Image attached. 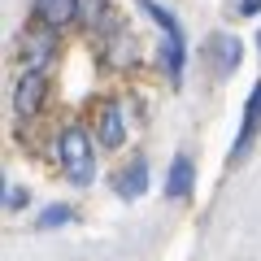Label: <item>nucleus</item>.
Returning <instances> with one entry per match:
<instances>
[{"mask_svg": "<svg viewBox=\"0 0 261 261\" xmlns=\"http://www.w3.org/2000/svg\"><path fill=\"white\" fill-rule=\"evenodd\" d=\"M257 9H261V0H240V13H244V18H257Z\"/></svg>", "mask_w": 261, "mask_h": 261, "instance_id": "obj_12", "label": "nucleus"}, {"mask_svg": "<svg viewBox=\"0 0 261 261\" xmlns=\"http://www.w3.org/2000/svg\"><path fill=\"white\" fill-rule=\"evenodd\" d=\"M27 205V192H22V187H9V209H22Z\"/></svg>", "mask_w": 261, "mask_h": 261, "instance_id": "obj_11", "label": "nucleus"}, {"mask_svg": "<svg viewBox=\"0 0 261 261\" xmlns=\"http://www.w3.org/2000/svg\"><path fill=\"white\" fill-rule=\"evenodd\" d=\"M209 57H218V74H231L244 57V44L226 31H218V35H209Z\"/></svg>", "mask_w": 261, "mask_h": 261, "instance_id": "obj_8", "label": "nucleus"}, {"mask_svg": "<svg viewBox=\"0 0 261 261\" xmlns=\"http://www.w3.org/2000/svg\"><path fill=\"white\" fill-rule=\"evenodd\" d=\"M144 13H148L152 22H157L161 31V57H166V74L174 79V83H183V65H187V39H183V27H178V18L170 9H161L157 0H135Z\"/></svg>", "mask_w": 261, "mask_h": 261, "instance_id": "obj_2", "label": "nucleus"}, {"mask_svg": "<svg viewBox=\"0 0 261 261\" xmlns=\"http://www.w3.org/2000/svg\"><path fill=\"white\" fill-rule=\"evenodd\" d=\"M257 130H261V79L252 83V92H248V105H244V126H240V135H235V144H231V157H240V152L257 140Z\"/></svg>", "mask_w": 261, "mask_h": 261, "instance_id": "obj_5", "label": "nucleus"}, {"mask_svg": "<svg viewBox=\"0 0 261 261\" xmlns=\"http://www.w3.org/2000/svg\"><path fill=\"white\" fill-rule=\"evenodd\" d=\"M39 105H44V74L39 70H27L18 79V87H13V113L18 118H35Z\"/></svg>", "mask_w": 261, "mask_h": 261, "instance_id": "obj_3", "label": "nucleus"}, {"mask_svg": "<svg viewBox=\"0 0 261 261\" xmlns=\"http://www.w3.org/2000/svg\"><path fill=\"white\" fill-rule=\"evenodd\" d=\"M192 187H196V166H192V157L178 152V157L170 161V174H166V196L170 200H187Z\"/></svg>", "mask_w": 261, "mask_h": 261, "instance_id": "obj_7", "label": "nucleus"}, {"mask_svg": "<svg viewBox=\"0 0 261 261\" xmlns=\"http://www.w3.org/2000/svg\"><path fill=\"white\" fill-rule=\"evenodd\" d=\"M65 222H74V209L70 205H44L39 209V231H57Z\"/></svg>", "mask_w": 261, "mask_h": 261, "instance_id": "obj_10", "label": "nucleus"}, {"mask_svg": "<svg viewBox=\"0 0 261 261\" xmlns=\"http://www.w3.org/2000/svg\"><path fill=\"white\" fill-rule=\"evenodd\" d=\"M57 161H61L65 178L74 187H87L96 178V157H92V140L83 126H65L57 135Z\"/></svg>", "mask_w": 261, "mask_h": 261, "instance_id": "obj_1", "label": "nucleus"}, {"mask_svg": "<svg viewBox=\"0 0 261 261\" xmlns=\"http://www.w3.org/2000/svg\"><path fill=\"white\" fill-rule=\"evenodd\" d=\"M79 9H83V0H35V13L48 22V27H65V22H74Z\"/></svg>", "mask_w": 261, "mask_h": 261, "instance_id": "obj_9", "label": "nucleus"}, {"mask_svg": "<svg viewBox=\"0 0 261 261\" xmlns=\"http://www.w3.org/2000/svg\"><path fill=\"white\" fill-rule=\"evenodd\" d=\"M100 148H109V152H118L122 144H126V113H122V105L118 100H109L100 109Z\"/></svg>", "mask_w": 261, "mask_h": 261, "instance_id": "obj_4", "label": "nucleus"}, {"mask_svg": "<svg viewBox=\"0 0 261 261\" xmlns=\"http://www.w3.org/2000/svg\"><path fill=\"white\" fill-rule=\"evenodd\" d=\"M144 187H148V161H144V157L126 161V170H118V174H113V192H118L122 200L144 196Z\"/></svg>", "mask_w": 261, "mask_h": 261, "instance_id": "obj_6", "label": "nucleus"}]
</instances>
